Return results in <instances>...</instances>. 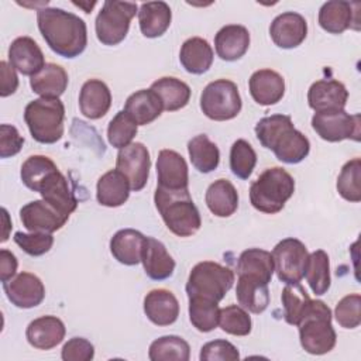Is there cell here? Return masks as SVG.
Masks as SVG:
<instances>
[{
  "label": "cell",
  "instance_id": "cell-1",
  "mask_svg": "<svg viewBox=\"0 0 361 361\" xmlns=\"http://www.w3.org/2000/svg\"><path fill=\"white\" fill-rule=\"evenodd\" d=\"M37 24L56 55L72 59L86 49L87 27L79 16L58 7H42L37 10Z\"/></svg>",
  "mask_w": 361,
  "mask_h": 361
},
{
  "label": "cell",
  "instance_id": "cell-2",
  "mask_svg": "<svg viewBox=\"0 0 361 361\" xmlns=\"http://www.w3.org/2000/svg\"><path fill=\"white\" fill-rule=\"evenodd\" d=\"M255 135L264 148L271 149L285 164H299L310 151L307 137L293 127L290 116L286 114L262 117L255 124Z\"/></svg>",
  "mask_w": 361,
  "mask_h": 361
},
{
  "label": "cell",
  "instance_id": "cell-3",
  "mask_svg": "<svg viewBox=\"0 0 361 361\" xmlns=\"http://www.w3.org/2000/svg\"><path fill=\"white\" fill-rule=\"evenodd\" d=\"M154 203L165 226L178 237H190L202 226L200 213L193 203L189 189H155Z\"/></svg>",
  "mask_w": 361,
  "mask_h": 361
},
{
  "label": "cell",
  "instance_id": "cell-4",
  "mask_svg": "<svg viewBox=\"0 0 361 361\" xmlns=\"http://www.w3.org/2000/svg\"><path fill=\"white\" fill-rule=\"evenodd\" d=\"M295 192L293 176L281 166L265 169L250 186V202L261 213L275 214Z\"/></svg>",
  "mask_w": 361,
  "mask_h": 361
},
{
  "label": "cell",
  "instance_id": "cell-5",
  "mask_svg": "<svg viewBox=\"0 0 361 361\" xmlns=\"http://www.w3.org/2000/svg\"><path fill=\"white\" fill-rule=\"evenodd\" d=\"M331 310L323 300L310 302L303 317L298 323L299 341L302 348L313 355L331 351L337 341V334L331 326Z\"/></svg>",
  "mask_w": 361,
  "mask_h": 361
},
{
  "label": "cell",
  "instance_id": "cell-6",
  "mask_svg": "<svg viewBox=\"0 0 361 361\" xmlns=\"http://www.w3.org/2000/svg\"><path fill=\"white\" fill-rule=\"evenodd\" d=\"M65 106L59 97H39L24 109V121L31 137L41 144H54L63 135Z\"/></svg>",
  "mask_w": 361,
  "mask_h": 361
},
{
  "label": "cell",
  "instance_id": "cell-7",
  "mask_svg": "<svg viewBox=\"0 0 361 361\" xmlns=\"http://www.w3.org/2000/svg\"><path fill=\"white\" fill-rule=\"evenodd\" d=\"M235 275L228 268L214 261H202L196 264L186 282L188 298H203L220 302L231 289Z\"/></svg>",
  "mask_w": 361,
  "mask_h": 361
},
{
  "label": "cell",
  "instance_id": "cell-8",
  "mask_svg": "<svg viewBox=\"0 0 361 361\" xmlns=\"http://www.w3.org/2000/svg\"><path fill=\"white\" fill-rule=\"evenodd\" d=\"M137 13L138 6L135 3L106 0L94 21L97 39L109 47L124 41L130 30V23Z\"/></svg>",
  "mask_w": 361,
  "mask_h": 361
},
{
  "label": "cell",
  "instance_id": "cell-9",
  "mask_svg": "<svg viewBox=\"0 0 361 361\" xmlns=\"http://www.w3.org/2000/svg\"><path fill=\"white\" fill-rule=\"evenodd\" d=\"M243 102L237 85L228 79H216L200 94V110L214 121H227L238 116Z\"/></svg>",
  "mask_w": 361,
  "mask_h": 361
},
{
  "label": "cell",
  "instance_id": "cell-10",
  "mask_svg": "<svg viewBox=\"0 0 361 361\" xmlns=\"http://www.w3.org/2000/svg\"><path fill=\"white\" fill-rule=\"evenodd\" d=\"M360 114H350L344 109L319 111L312 117V128L322 140L329 142H338L343 140L360 141Z\"/></svg>",
  "mask_w": 361,
  "mask_h": 361
},
{
  "label": "cell",
  "instance_id": "cell-11",
  "mask_svg": "<svg viewBox=\"0 0 361 361\" xmlns=\"http://www.w3.org/2000/svg\"><path fill=\"white\" fill-rule=\"evenodd\" d=\"M276 276L283 283H298L305 275L309 252L306 245L293 237L281 240L272 250Z\"/></svg>",
  "mask_w": 361,
  "mask_h": 361
},
{
  "label": "cell",
  "instance_id": "cell-12",
  "mask_svg": "<svg viewBox=\"0 0 361 361\" xmlns=\"http://www.w3.org/2000/svg\"><path fill=\"white\" fill-rule=\"evenodd\" d=\"M116 169L128 179L131 190L140 192L147 185L151 169L148 148L142 142H131L118 149Z\"/></svg>",
  "mask_w": 361,
  "mask_h": 361
},
{
  "label": "cell",
  "instance_id": "cell-13",
  "mask_svg": "<svg viewBox=\"0 0 361 361\" xmlns=\"http://www.w3.org/2000/svg\"><path fill=\"white\" fill-rule=\"evenodd\" d=\"M3 290L11 305L20 309L35 307L45 298L42 281L31 272H20L7 282H3Z\"/></svg>",
  "mask_w": 361,
  "mask_h": 361
},
{
  "label": "cell",
  "instance_id": "cell-14",
  "mask_svg": "<svg viewBox=\"0 0 361 361\" xmlns=\"http://www.w3.org/2000/svg\"><path fill=\"white\" fill-rule=\"evenodd\" d=\"M34 192L41 193L42 199L54 206L59 213L69 219L78 206V199L75 197L68 179L63 173L55 168L51 171L35 188Z\"/></svg>",
  "mask_w": 361,
  "mask_h": 361
},
{
  "label": "cell",
  "instance_id": "cell-15",
  "mask_svg": "<svg viewBox=\"0 0 361 361\" xmlns=\"http://www.w3.org/2000/svg\"><path fill=\"white\" fill-rule=\"evenodd\" d=\"M20 220L28 231L54 233L65 226L68 217L44 199L32 200L20 209Z\"/></svg>",
  "mask_w": 361,
  "mask_h": 361
},
{
  "label": "cell",
  "instance_id": "cell-16",
  "mask_svg": "<svg viewBox=\"0 0 361 361\" xmlns=\"http://www.w3.org/2000/svg\"><path fill=\"white\" fill-rule=\"evenodd\" d=\"M269 35L276 47L282 49H292L305 41L307 35V23L302 14L285 11L272 20L269 25Z\"/></svg>",
  "mask_w": 361,
  "mask_h": 361
},
{
  "label": "cell",
  "instance_id": "cell-17",
  "mask_svg": "<svg viewBox=\"0 0 361 361\" xmlns=\"http://www.w3.org/2000/svg\"><path fill=\"white\" fill-rule=\"evenodd\" d=\"M158 188L162 189H188L189 171L185 158L173 149H161L157 158Z\"/></svg>",
  "mask_w": 361,
  "mask_h": 361
},
{
  "label": "cell",
  "instance_id": "cell-18",
  "mask_svg": "<svg viewBox=\"0 0 361 361\" xmlns=\"http://www.w3.org/2000/svg\"><path fill=\"white\" fill-rule=\"evenodd\" d=\"M348 92L345 86L336 79H320L307 90L309 107L316 113L329 110H343L347 104Z\"/></svg>",
  "mask_w": 361,
  "mask_h": 361
},
{
  "label": "cell",
  "instance_id": "cell-19",
  "mask_svg": "<svg viewBox=\"0 0 361 361\" xmlns=\"http://www.w3.org/2000/svg\"><path fill=\"white\" fill-rule=\"evenodd\" d=\"M8 63L21 75L34 76L45 66L39 45L31 37H18L8 47Z\"/></svg>",
  "mask_w": 361,
  "mask_h": 361
},
{
  "label": "cell",
  "instance_id": "cell-20",
  "mask_svg": "<svg viewBox=\"0 0 361 361\" xmlns=\"http://www.w3.org/2000/svg\"><path fill=\"white\" fill-rule=\"evenodd\" d=\"M250 94L261 106H272L281 102L285 94V79L276 71H255L248 80Z\"/></svg>",
  "mask_w": 361,
  "mask_h": 361
},
{
  "label": "cell",
  "instance_id": "cell-21",
  "mask_svg": "<svg viewBox=\"0 0 361 361\" xmlns=\"http://www.w3.org/2000/svg\"><path fill=\"white\" fill-rule=\"evenodd\" d=\"M65 324L56 316H41L34 319L25 330L30 345L38 350H51L61 344L65 338Z\"/></svg>",
  "mask_w": 361,
  "mask_h": 361
},
{
  "label": "cell",
  "instance_id": "cell-22",
  "mask_svg": "<svg viewBox=\"0 0 361 361\" xmlns=\"http://www.w3.org/2000/svg\"><path fill=\"white\" fill-rule=\"evenodd\" d=\"M144 313L157 326H169L178 320L179 302L168 289H152L144 298Z\"/></svg>",
  "mask_w": 361,
  "mask_h": 361
},
{
  "label": "cell",
  "instance_id": "cell-23",
  "mask_svg": "<svg viewBox=\"0 0 361 361\" xmlns=\"http://www.w3.org/2000/svg\"><path fill=\"white\" fill-rule=\"evenodd\" d=\"M141 262L147 276L154 281H164L171 278L176 265L166 247L154 237L145 238Z\"/></svg>",
  "mask_w": 361,
  "mask_h": 361
},
{
  "label": "cell",
  "instance_id": "cell-24",
  "mask_svg": "<svg viewBox=\"0 0 361 361\" xmlns=\"http://www.w3.org/2000/svg\"><path fill=\"white\" fill-rule=\"evenodd\" d=\"M111 106V93L109 86L100 79L86 80L79 92L80 113L90 120L106 116Z\"/></svg>",
  "mask_w": 361,
  "mask_h": 361
},
{
  "label": "cell",
  "instance_id": "cell-25",
  "mask_svg": "<svg viewBox=\"0 0 361 361\" xmlns=\"http://www.w3.org/2000/svg\"><path fill=\"white\" fill-rule=\"evenodd\" d=\"M250 32L244 25L228 24L221 27L214 37L216 54L223 61H237L248 51Z\"/></svg>",
  "mask_w": 361,
  "mask_h": 361
},
{
  "label": "cell",
  "instance_id": "cell-26",
  "mask_svg": "<svg viewBox=\"0 0 361 361\" xmlns=\"http://www.w3.org/2000/svg\"><path fill=\"white\" fill-rule=\"evenodd\" d=\"M130 182L117 169H110L103 173L96 185V199L102 206L118 207L130 197Z\"/></svg>",
  "mask_w": 361,
  "mask_h": 361
},
{
  "label": "cell",
  "instance_id": "cell-27",
  "mask_svg": "<svg viewBox=\"0 0 361 361\" xmlns=\"http://www.w3.org/2000/svg\"><path fill=\"white\" fill-rule=\"evenodd\" d=\"M145 238L141 231L134 228L118 230L110 240V252L123 265H137L141 262Z\"/></svg>",
  "mask_w": 361,
  "mask_h": 361
},
{
  "label": "cell",
  "instance_id": "cell-28",
  "mask_svg": "<svg viewBox=\"0 0 361 361\" xmlns=\"http://www.w3.org/2000/svg\"><path fill=\"white\" fill-rule=\"evenodd\" d=\"M172 21L171 7L165 1H147L138 8L141 34L147 38H158L166 32Z\"/></svg>",
  "mask_w": 361,
  "mask_h": 361
},
{
  "label": "cell",
  "instance_id": "cell-29",
  "mask_svg": "<svg viewBox=\"0 0 361 361\" xmlns=\"http://www.w3.org/2000/svg\"><path fill=\"white\" fill-rule=\"evenodd\" d=\"M235 296L238 305L245 310L259 314L269 305L268 283L248 275H238Z\"/></svg>",
  "mask_w": 361,
  "mask_h": 361
},
{
  "label": "cell",
  "instance_id": "cell-30",
  "mask_svg": "<svg viewBox=\"0 0 361 361\" xmlns=\"http://www.w3.org/2000/svg\"><path fill=\"white\" fill-rule=\"evenodd\" d=\"M124 111L137 123V126H145L161 116L164 106L154 90L141 89L127 97Z\"/></svg>",
  "mask_w": 361,
  "mask_h": 361
},
{
  "label": "cell",
  "instance_id": "cell-31",
  "mask_svg": "<svg viewBox=\"0 0 361 361\" xmlns=\"http://www.w3.org/2000/svg\"><path fill=\"white\" fill-rule=\"evenodd\" d=\"M179 61L186 72L202 75L207 72L213 63V49L204 38L192 37L182 44Z\"/></svg>",
  "mask_w": 361,
  "mask_h": 361
},
{
  "label": "cell",
  "instance_id": "cell-32",
  "mask_svg": "<svg viewBox=\"0 0 361 361\" xmlns=\"http://www.w3.org/2000/svg\"><path fill=\"white\" fill-rule=\"evenodd\" d=\"M207 209L217 217H230L238 207V193L228 179H217L209 185L204 196Z\"/></svg>",
  "mask_w": 361,
  "mask_h": 361
},
{
  "label": "cell",
  "instance_id": "cell-33",
  "mask_svg": "<svg viewBox=\"0 0 361 361\" xmlns=\"http://www.w3.org/2000/svg\"><path fill=\"white\" fill-rule=\"evenodd\" d=\"M353 3L344 0L326 1L319 10V25L330 34H341L354 23Z\"/></svg>",
  "mask_w": 361,
  "mask_h": 361
},
{
  "label": "cell",
  "instance_id": "cell-34",
  "mask_svg": "<svg viewBox=\"0 0 361 361\" xmlns=\"http://www.w3.org/2000/svg\"><path fill=\"white\" fill-rule=\"evenodd\" d=\"M68 73L56 63H45V66L31 76L30 86L34 93L41 97H59L68 87Z\"/></svg>",
  "mask_w": 361,
  "mask_h": 361
},
{
  "label": "cell",
  "instance_id": "cell-35",
  "mask_svg": "<svg viewBox=\"0 0 361 361\" xmlns=\"http://www.w3.org/2000/svg\"><path fill=\"white\" fill-rule=\"evenodd\" d=\"M274 272V258L267 250L248 248L244 250L237 259V275L254 276L269 283Z\"/></svg>",
  "mask_w": 361,
  "mask_h": 361
},
{
  "label": "cell",
  "instance_id": "cell-36",
  "mask_svg": "<svg viewBox=\"0 0 361 361\" xmlns=\"http://www.w3.org/2000/svg\"><path fill=\"white\" fill-rule=\"evenodd\" d=\"M151 90L161 99L164 110L176 111L183 109L190 100V87L183 80L173 76H164L152 82Z\"/></svg>",
  "mask_w": 361,
  "mask_h": 361
},
{
  "label": "cell",
  "instance_id": "cell-37",
  "mask_svg": "<svg viewBox=\"0 0 361 361\" xmlns=\"http://www.w3.org/2000/svg\"><path fill=\"white\" fill-rule=\"evenodd\" d=\"M188 152L192 165L202 173H209L219 166V147L206 134H199L189 140Z\"/></svg>",
  "mask_w": 361,
  "mask_h": 361
},
{
  "label": "cell",
  "instance_id": "cell-38",
  "mask_svg": "<svg viewBox=\"0 0 361 361\" xmlns=\"http://www.w3.org/2000/svg\"><path fill=\"white\" fill-rule=\"evenodd\" d=\"M303 276L306 278L312 292L317 296L324 295L330 289V259L326 251L316 250L309 254Z\"/></svg>",
  "mask_w": 361,
  "mask_h": 361
},
{
  "label": "cell",
  "instance_id": "cell-39",
  "mask_svg": "<svg viewBox=\"0 0 361 361\" xmlns=\"http://www.w3.org/2000/svg\"><path fill=\"white\" fill-rule=\"evenodd\" d=\"M148 358L151 361H188L190 358V347L179 336H162L149 344Z\"/></svg>",
  "mask_w": 361,
  "mask_h": 361
},
{
  "label": "cell",
  "instance_id": "cell-40",
  "mask_svg": "<svg viewBox=\"0 0 361 361\" xmlns=\"http://www.w3.org/2000/svg\"><path fill=\"white\" fill-rule=\"evenodd\" d=\"M283 306V319L288 324L298 326L305 312L307 310L312 299L305 288L298 283H285V288L281 295Z\"/></svg>",
  "mask_w": 361,
  "mask_h": 361
},
{
  "label": "cell",
  "instance_id": "cell-41",
  "mask_svg": "<svg viewBox=\"0 0 361 361\" xmlns=\"http://www.w3.org/2000/svg\"><path fill=\"white\" fill-rule=\"evenodd\" d=\"M220 307L217 302L203 298H189V320L192 326L202 331L209 333L219 326Z\"/></svg>",
  "mask_w": 361,
  "mask_h": 361
},
{
  "label": "cell",
  "instance_id": "cell-42",
  "mask_svg": "<svg viewBox=\"0 0 361 361\" xmlns=\"http://www.w3.org/2000/svg\"><path fill=\"white\" fill-rule=\"evenodd\" d=\"M337 192L347 200L358 203L361 200V159L353 158L345 162L337 178Z\"/></svg>",
  "mask_w": 361,
  "mask_h": 361
},
{
  "label": "cell",
  "instance_id": "cell-43",
  "mask_svg": "<svg viewBox=\"0 0 361 361\" xmlns=\"http://www.w3.org/2000/svg\"><path fill=\"white\" fill-rule=\"evenodd\" d=\"M257 154L252 145L240 138L230 148V169L240 179H248L255 168Z\"/></svg>",
  "mask_w": 361,
  "mask_h": 361
},
{
  "label": "cell",
  "instance_id": "cell-44",
  "mask_svg": "<svg viewBox=\"0 0 361 361\" xmlns=\"http://www.w3.org/2000/svg\"><path fill=\"white\" fill-rule=\"evenodd\" d=\"M137 123L124 110H120L109 123L107 140L111 147L121 149L131 144L133 138L137 135Z\"/></svg>",
  "mask_w": 361,
  "mask_h": 361
},
{
  "label": "cell",
  "instance_id": "cell-45",
  "mask_svg": "<svg viewBox=\"0 0 361 361\" xmlns=\"http://www.w3.org/2000/svg\"><path fill=\"white\" fill-rule=\"evenodd\" d=\"M220 329L231 336H248L252 329V322L248 312L237 305H230L220 309Z\"/></svg>",
  "mask_w": 361,
  "mask_h": 361
},
{
  "label": "cell",
  "instance_id": "cell-46",
  "mask_svg": "<svg viewBox=\"0 0 361 361\" xmlns=\"http://www.w3.org/2000/svg\"><path fill=\"white\" fill-rule=\"evenodd\" d=\"M55 168L58 166L51 158L45 155H31L23 162L20 176L28 189L35 190L37 185Z\"/></svg>",
  "mask_w": 361,
  "mask_h": 361
},
{
  "label": "cell",
  "instance_id": "cell-47",
  "mask_svg": "<svg viewBox=\"0 0 361 361\" xmlns=\"http://www.w3.org/2000/svg\"><path fill=\"white\" fill-rule=\"evenodd\" d=\"M337 323L344 329H355L361 323V296L360 293L345 295L334 309Z\"/></svg>",
  "mask_w": 361,
  "mask_h": 361
},
{
  "label": "cell",
  "instance_id": "cell-48",
  "mask_svg": "<svg viewBox=\"0 0 361 361\" xmlns=\"http://www.w3.org/2000/svg\"><path fill=\"white\" fill-rule=\"evenodd\" d=\"M14 243L28 255L39 257L47 254L54 245V235L51 233H23L17 231L13 237Z\"/></svg>",
  "mask_w": 361,
  "mask_h": 361
},
{
  "label": "cell",
  "instance_id": "cell-49",
  "mask_svg": "<svg viewBox=\"0 0 361 361\" xmlns=\"http://www.w3.org/2000/svg\"><path fill=\"white\" fill-rule=\"evenodd\" d=\"M200 361H237L240 353L237 347L227 340H213L200 348Z\"/></svg>",
  "mask_w": 361,
  "mask_h": 361
},
{
  "label": "cell",
  "instance_id": "cell-50",
  "mask_svg": "<svg viewBox=\"0 0 361 361\" xmlns=\"http://www.w3.org/2000/svg\"><path fill=\"white\" fill-rule=\"evenodd\" d=\"M94 357L93 344L83 337L69 338L61 351V358L63 361H90Z\"/></svg>",
  "mask_w": 361,
  "mask_h": 361
},
{
  "label": "cell",
  "instance_id": "cell-51",
  "mask_svg": "<svg viewBox=\"0 0 361 361\" xmlns=\"http://www.w3.org/2000/svg\"><path fill=\"white\" fill-rule=\"evenodd\" d=\"M24 137L20 135L18 130L11 124L0 126V157L10 158L18 154L23 148Z\"/></svg>",
  "mask_w": 361,
  "mask_h": 361
},
{
  "label": "cell",
  "instance_id": "cell-52",
  "mask_svg": "<svg viewBox=\"0 0 361 361\" xmlns=\"http://www.w3.org/2000/svg\"><path fill=\"white\" fill-rule=\"evenodd\" d=\"M0 96L7 97L16 93L18 87V76L16 69L6 61L0 62Z\"/></svg>",
  "mask_w": 361,
  "mask_h": 361
},
{
  "label": "cell",
  "instance_id": "cell-53",
  "mask_svg": "<svg viewBox=\"0 0 361 361\" xmlns=\"http://www.w3.org/2000/svg\"><path fill=\"white\" fill-rule=\"evenodd\" d=\"M17 267H18V261H17L16 255L8 250L1 248L0 250V279H1V282H7L8 279L14 278Z\"/></svg>",
  "mask_w": 361,
  "mask_h": 361
},
{
  "label": "cell",
  "instance_id": "cell-54",
  "mask_svg": "<svg viewBox=\"0 0 361 361\" xmlns=\"http://www.w3.org/2000/svg\"><path fill=\"white\" fill-rule=\"evenodd\" d=\"M1 214H3L4 230H3V235H1L0 241H1V243H4V241H7V238H8V228H11L13 226H11V223H8V213H7V210H6L4 207L1 209Z\"/></svg>",
  "mask_w": 361,
  "mask_h": 361
},
{
  "label": "cell",
  "instance_id": "cell-55",
  "mask_svg": "<svg viewBox=\"0 0 361 361\" xmlns=\"http://www.w3.org/2000/svg\"><path fill=\"white\" fill-rule=\"evenodd\" d=\"M75 6H78V7H82V8H85V13H90V10L96 6V1H93L90 6H87V4H83V3H73Z\"/></svg>",
  "mask_w": 361,
  "mask_h": 361
}]
</instances>
